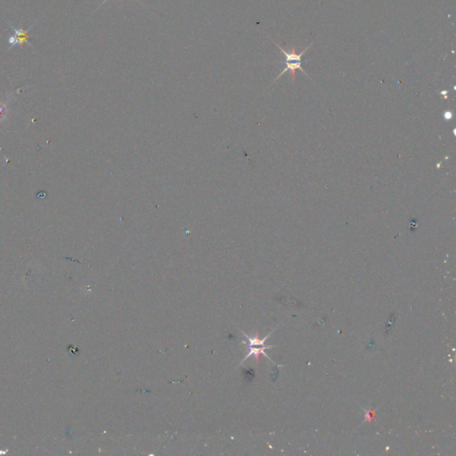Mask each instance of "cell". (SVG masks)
I'll list each match as a JSON object with an SVG mask.
<instances>
[{
    "label": "cell",
    "instance_id": "cell-1",
    "mask_svg": "<svg viewBox=\"0 0 456 456\" xmlns=\"http://www.w3.org/2000/svg\"><path fill=\"white\" fill-rule=\"evenodd\" d=\"M275 44L279 48V49L281 50V52L284 54V56H285V61H284V63L286 64V67L284 68V71L281 72L280 74L278 75V77H277L276 80L279 79L282 75H284L285 72H287L288 71H291L292 75V79H293V81L295 80L296 78V71L297 70H299V71H302L304 74L307 75V72L303 70L302 68V56L305 54V52L308 50V49L310 48V45H308L307 49H304L302 52L300 53V54H296V49L294 47L292 48V53L286 52L284 49H282L280 45H278L277 43L275 42ZM309 77V76H308Z\"/></svg>",
    "mask_w": 456,
    "mask_h": 456
},
{
    "label": "cell",
    "instance_id": "cell-2",
    "mask_svg": "<svg viewBox=\"0 0 456 456\" xmlns=\"http://www.w3.org/2000/svg\"><path fill=\"white\" fill-rule=\"evenodd\" d=\"M244 336L246 337L247 339L249 340V349H250V352L248 353L247 356H245V358L243 359V362H244L246 359L249 358L251 355H256V356H258L259 354H263V355H265V357L270 359L269 357H268V355H266L265 352L266 348H271V347H272V346H265V340L269 337V335L265 337L263 340H259L258 338H251V337L248 336L245 333H244ZM270 360H271V359H270Z\"/></svg>",
    "mask_w": 456,
    "mask_h": 456
},
{
    "label": "cell",
    "instance_id": "cell-3",
    "mask_svg": "<svg viewBox=\"0 0 456 456\" xmlns=\"http://www.w3.org/2000/svg\"><path fill=\"white\" fill-rule=\"evenodd\" d=\"M9 26L11 28L14 34H12L11 36L8 38V43L10 44V47H9L8 50H10L15 45H23V43H27L28 45L31 47L28 37H29V32L31 30V28L34 26V24L31 25L30 29H28L27 30H23L22 28H16V27L13 26L12 24H9Z\"/></svg>",
    "mask_w": 456,
    "mask_h": 456
}]
</instances>
